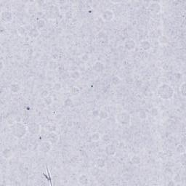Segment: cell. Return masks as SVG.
Instances as JSON below:
<instances>
[{
	"instance_id": "6da1fadb",
	"label": "cell",
	"mask_w": 186,
	"mask_h": 186,
	"mask_svg": "<svg viewBox=\"0 0 186 186\" xmlns=\"http://www.w3.org/2000/svg\"><path fill=\"white\" fill-rule=\"evenodd\" d=\"M28 132V128L23 123L15 122L11 125V133L18 139H22L26 135Z\"/></svg>"
},
{
	"instance_id": "7a4b0ae2",
	"label": "cell",
	"mask_w": 186,
	"mask_h": 186,
	"mask_svg": "<svg viewBox=\"0 0 186 186\" xmlns=\"http://www.w3.org/2000/svg\"><path fill=\"white\" fill-rule=\"evenodd\" d=\"M157 94L161 99L169 100L173 98L174 90L173 87L168 84H162L158 87Z\"/></svg>"
},
{
	"instance_id": "3957f363",
	"label": "cell",
	"mask_w": 186,
	"mask_h": 186,
	"mask_svg": "<svg viewBox=\"0 0 186 186\" xmlns=\"http://www.w3.org/2000/svg\"><path fill=\"white\" fill-rule=\"evenodd\" d=\"M117 123L123 126H129L131 123V116L126 111L120 112L116 116Z\"/></svg>"
},
{
	"instance_id": "277c9868",
	"label": "cell",
	"mask_w": 186,
	"mask_h": 186,
	"mask_svg": "<svg viewBox=\"0 0 186 186\" xmlns=\"http://www.w3.org/2000/svg\"><path fill=\"white\" fill-rule=\"evenodd\" d=\"M28 132L34 135H39L41 132V126L36 122H31L27 125Z\"/></svg>"
},
{
	"instance_id": "5b68a950",
	"label": "cell",
	"mask_w": 186,
	"mask_h": 186,
	"mask_svg": "<svg viewBox=\"0 0 186 186\" xmlns=\"http://www.w3.org/2000/svg\"><path fill=\"white\" fill-rule=\"evenodd\" d=\"M52 145H53L47 140L43 141L39 144V150L40 152H42L43 153H48L52 149Z\"/></svg>"
},
{
	"instance_id": "8992f818",
	"label": "cell",
	"mask_w": 186,
	"mask_h": 186,
	"mask_svg": "<svg viewBox=\"0 0 186 186\" xmlns=\"http://www.w3.org/2000/svg\"><path fill=\"white\" fill-rule=\"evenodd\" d=\"M0 18H1V20L3 22L8 23H10L13 19V15H12V12L10 10H4L1 12Z\"/></svg>"
},
{
	"instance_id": "52a82bcc",
	"label": "cell",
	"mask_w": 186,
	"mask_h": 186,
	"mask_svg": "<svg viewBox=\"0 0 186 186\" xmlns=\"http://www.w3.org/2000/svg\"><path fill=\"white\" fill-rule=\"evenodd\" d=\"M105 153L108 156H114L116 153V147L113 143H108L105 147Z\"/></svg>"
},
{
	"instance_id": "ba28073f",
	"label": "cell",
	"mask_w": 186,
	"mask_h": 186,
	"mask_svg": "<svg viewBox=\"0 0 186 186\" xmlns=\"http://www.w3.org/2000/svg\"><path fill=\"white\" fill-rule=\"evenodd\" d=\"M101 18L104 21L110 22L114 18V13L111 10H106L101 15Z\"/></svg>"
},
{
	"instance_id": "9c48e42d",
	"label": "cell",
	"mask_w": 186,
	"mask_h": 186,
	"mask_svg": "<svg viewBox=\"0 0 186 186\" xmlns=\"http://www.w3.org/2000/svg\"><path fill=\"white\" fill-rule=\"evenodd\" d=\"M148 10L153 13H159L161 10V5L157 2H152L148 7Z\"/></svg>"
},
{
	"instance_id": "30bf717a",
	"label": "cell",
	"mask_w": 186,
	"mask_h": 186,
	"mask_svg": "<svg viewBox=\"0 0 186 186\" xmlns=\"http://www.w3.org/2000/svg\"><path fill=\"white\" fill-rule=\"evenodd\" d=\"M46 140H47V141L50 142L52 145H54L58 142L59 136L58 134H56L55 132H51L48 133V135L46 137Z\"/></svg>"
},
{
	"instance_id": "8fae6325",
	"label": "cell",
	"mask_w": 186,
	"mask_h": 186,
	"mask_svg": "<svg viewBox=\"0 0 186 186\" xmlns=\"http://www.w3.org/2000/svg\"><path fill=\"white\" fill-rule=\"evenodd\" d=\"M124 47L128 51L134 50L135 47H136V42L132 39H127L124 42Z\"/></svg>"
},
{
	"instance_id": "7c38bea8",
	"label": "cell",
	"mask_w": 186,
	"mask_h": 186,
	"mask_svg": "<svg viewBox=\"0 0 186 186\" xmlns=\"http://www.w3.org/2000/svg\"><path fill=\"white\" fill-rule=\"evenodd\" d=\"M104 69H105V66H104V64L103 63H101L100 61H97V62H95V63L94 64V66H93V70L95 71V72H97V73H102V72L104 71Z\"/></svg>"
},
{
	"instance_id": "4fadbf2b",
	"label": "cell",
	"mask_w": 186,
	"mask_h": 186,
	"mask_svg": "<svg viewBox=\"0 0 186 186\" xmlns=\"http://www.w3.org/2000/svg\"><path fill=\"white\" fill-rule=\"evenodd\" d=\"M78 182L81 185H87L90 184V179L86 174H82L78 179Z\"/></svg>"
},
{
	"instance_id": "5bb4252c",
	"label": "cell",
	"mask_w": 186,
	"mask_h": 186,
	"mask_svg": "<svg viewBox=\"0 0 186 186\" xmlns=\"http://www.w3.org/2000/svg\"><path fill=\"white\" fill-rule=\"evenodd\" d=\"M40 35V31L37 28H34L31 29L28 32V36L31 39H36Z\"/></svg>"
},
{
	"instance_id": "9a60e30c",
	"label": "cell",
	"mask_w": 186,
	"mask_h": 186,
	"mask_svg": "<svg viewBox=\"0 0 186 186\" xmlns=\"http://www.w3.org/2000/svg\"><path fill=\"white\" fill-rule=\"evenodd\" d=\"M95 166H97V168L100 169H104L106 166V161L102 158H98L95 161Z\"/></svg>"
},
{
	"instance_id": "2e32d148",
	"label": "cell",
	"mask_w": 186,
	"mask_h": 186,
	"mask_svg": "<svg viewBox=\"0 0 186 186\" xmlns=\"http://www.w3.org/2000/svg\"><path fill=\"white\" fill-rule=\"evenodd\" d=\"M140 47L145 51H148V50H150V48H151V44L148 40H143L140 42Z\"/></svg>"
},
{
	"instance_id": "e0dca14e",
	"label": "cell",
	"mask_w": 186,
	"mask_h": 186,
	"mask_svg": "<svg viewBox=\"0 0 186 186\" xmlns=\"http://www.w3.org/2000/svg\"><path fill=\"white\" fill-rule=\"evenodd\" d=\"M10 91L12 92V93L14 94H16L18 92H19L20 90V86L18 84V83H12L11 85H10Z\"/></svg>"
},
{
	"instance_id": "ac0fdd59",
	"label": "cell",
	"mask_w": 186,
	"mask_h": 186,
	"mask_svg": "<svg viewBox=\"0 0 186 186\" xmlns=\"http://www.w3.org/2000/svg\"><path fill=\"white\" fill-rule=\"evenodd\" d=\"M69 76H70V77L72 79H74L75 81H77V80H79L81 78V74L78 71H74L70 72Z\"/></svg>"
},
{
	"instance_id": "d6986e66",
	"label": "cell",
	"mask_w": 186,
	"mask_h": 186,
	"mask_svg": "<svg viewBox=\"0 0 186 186\" xmlns=\"http://www.w3.org/2000/svg\"><path fill=\"white\" fill-rule=\"evenodd\" d=\"M12 150H10V149H9V148H5L3 151H2V156H3V157L5 158H10L12 156Z\"/></svg>"
},
{
	"instance_id": "ffe728a7",
	"label": "cell",
	"mask_w": 186,
	"mask_h": 186,
	"mask_svg": "<svg viewBox=\"0 0 186 186\" xmlns=\"http://www.w3.org/2000/svg\"><path fill=\"white\" fill-rule=\"evenodd\" d=\"M130 161L132 164H135V165H138V164H140V162H141V158H140V157L139 156H138V155H135V156H133L130 158Z\"/></svg>"
},
{
	"instance_id": "44dd1931",
	"label": "cell",
	"mask_w": 186,
	"mask_h": 186,
	"mask_svg": "<svg viewBox=\"0 0 186 186\" xmlns=\"http://www.w3.org/2000/svg\"><path fill=\"white\" fill-rule=\"evenodd\" d=\"M45 26H46L45 20H43V19H39V20H37V22H36V28H38L39 31L41 29L44 28Z\"/></svg>"
},
{
	"instance_id": "7402d4cb",
	"label": "cell",
	"mask_w": 186,
	"mask_h": 186,
	"mask_svg": "<svg viewBox=\"0 0 186 186\" xmlns=\"http://www.w3.org/2000/svg\"><path fill=\"white\" fill-rule=\"evenodd\" d=\"M100 119H103V120H106V119H108L109 117V114L107 111H104V110H100L99 111V116H98Z\"/></svg>"
},
{
	"instance_id": "603a6c76",
	"label": "cell",
	"mask_w": 186,
	"mask_h": 186,
	"mask_svg": "<svg viewBox=\"0 0 186 186\" xmlns=\"http://www.w3.org/2000/svg\"><path fill=\"white\" fill-rule=\"evenodd\" d=\"M111 82H112V83H113L114 85L117 86V85H119V84L122 83V79H120L119 76H114L112 77V79H111Z\"/></svg>"
},
{
	"instance_id": "cb8c5ba5",
	"label": "cell",
	"mask_w": 186,
	"mask_h": 186,
	"mask_svg": "<svg viewBox=\"0 0 186 186\" xmlns=\"http://www.w3.org/2000/svg\"><path fill=\"white\" fill-rule=\"evenodd\" d=\"M70 92H71V95L74 96H78L81 93L80 89L77 87H72L70 90Z\"/></svg>"
},
{
	"instance_id": "d4e9b609",
	"label": "cell",
	"mask_w": 186,
	"mask_h": 186,
	"mask_svg": "<svg viewBox=\"0 0 186 186\" xmlns=\"http://www.w3.org/2000/svg\"><path fill=\"white\" fill-rule=\"evenodd\" d=\"M45 130L48 131L49 132H55L56 131V126L52 124H47L45 125Z\"/></svg>"
},
{
	"instance_id": "484cf974",
	"label": "cell",
	"mask_w": 186,
	"mask_h": 186,
	"mask_svg": "<svg viewBox=\"0 0 186 186\" xmlns=\"http://www.w3.org/2000/svg\"><path fill=\"white\" fill-rule=\"evenodd\" d=\"M180 95H182V97L185 98L186 97V84L185 82L183 83L180 85Z\"/></svg>"
},
{
	"instance_id": "4316f807",
	"label": "cell",
	"mask_w": 186,
	"mask_h": 186,
	"mask_svg": "<svg viewBox=\"0 0 186 186\" xmlns=\"http://www.w3.org/2000/svg\"><path fill=\"white\" fill-rule=\"evenodd\" d=\"M176 151L179 154H184L185 153V148L182 145H178L176 147Z\"/></svg>"
},
{
	"instance_id": "83f0119b",
	"label": "cell",
	"mask_w": 186,
	"mask_h": 186,
	"mask_svg": "<svg viewBox=\"0 0 186 186\" xmlns=\"http://www.w3.org/2000/svg\"><path fill=\"white\" fill-rule=\"evenodd\" d=\"M63 104L64 106H66V107H71L74 105V102H73V100L70 98H67L66 99L64 100Z\"/></svg>"
},
{
	"instance_id": "f1b7e54d",
	"label": "cell",
	"mask_w": 186,
	"mask_h": 186,
	"mask_svg": "<svg viewBox=\"0 0 186 186\" xmlns=\"http://www.w3.org/2000/svg\"><path fill=\"white\" fill-rule=\"evenodd\" d=\"M91 140L92 141H93V142H98V141H99L100 140V136L99 133H98V132L93 133L91 136Z\"/></svg>"
},
{
	"instance_id": "f546056e",
	"label": "cell",
	"mask_w": 186,
	"mask_h": 186,
	"mask_svg": "<svg viewBox=\"0 0 186 186\" xmlns=\"http://www.w3.org/2000/svg\"><path fill=\"white\" fill-rule=\"evenodd\" d=\"M139 118L141 120H145L147 119V113L146 111L144 110H141L138 114Z\"/></svg>"
},
{
	"instance_id": "4dcf8cb0",
	"label": "cell",
	"mask_w": 186,
	"mask_h": 186,
	"mask_svg": "<svg viewBox=\"0 0 186 186\" xmlns=\"http://www.w3.org/2000/svg\"><path fill=\"white\" fill-rule=\"evenodd\" d=\"M52 89L56 92H59L62 90V84L60 82H55V83L53 84V87Z\"/></svg>"
},
{
	"instance_id": "1f68e13d",
	"label": "cell",
	"mask_w": 186,
	"mask_h": 186,
	"mask_svg": "<svg viewBox=\"0 0 186 186\" xmlns=\"http://www.w3.org/2000/svg\"><path fill=\"white\" fill-rule=\"evenodd\" d=\"M158 42L159 43L161 44H166L169 42V40L167 39V37L165 36H161L159 37L158 39Z\"/></svg>"
},
{
	"instance_id": "d6a6232c",
	"label": "cell",
	"mask_w": 186,
	"mask_h": 186,
	"mask_svg": "<svg viewBox=\"0 0 186 186\" xmlns=\"http://www.w3.org/2000/svg\"><path fill=\"white\" fill-rule=\"evenodd\" d=\"M44 103H45L46 106H50L52 105V103H53V100L50 96H48L47 98H44Z\"/></svg>"
},
{
	"instance_id": "836d02e7",
	"label": "cell",
	"mask_w": 186,
	"mask_h": 186,
	"mask_svg": "<svg viewBox=\"0 0 186 186\" xmlns=\"http://www.w3.org/2000/svg\"><path fill=\"white\" fill-rule=\"evenodd\" d=\"M150 114L153 117H156L158 115V109L157 108H152L150 111Z\"/></svg>"
},
{
	"instance_id": "e575fe53",
	"label": "cell",
	"mask_w": 186,
	"mask_h": 186,
	"mask_svg": "<svg viewBox=\"0 0 186 186\" xmlns=\"http://www.w3.org/2000/svg\"><path fill=\"white\" fill-rule=\"evenodd\" d=\"M58 64H57V63H55V62H54V61H51L50 63V64H49V67H50V69H52V70H55L56 68H58Z\"/></svg>"
},
{
	"instance_id": "d590c367",
	"label": "cell",
	"mask_w": 186,
	"mask_h": 186,
	"mask_svg": "<svg viewBox=\"0 0 186 186\" xmlns=\"http://www.w3.org/2000/svg\"><path fill=\"white\" fill-rule=\"evenodd\" d=\"M40 96H41V97L44 99V98H47L48 96H50V92H49V91L47 90H43V91L41 92Z\"/></svg>"
},
{
	"instance_id": "8d00e7d4",
	"label": "cell",
	"mask_w": 186,
	"mask_h": 186,
	"mask_svg": "<svg viewBox=\"0 0 186 186\" xmlns=\"http://www.w3.org/2000/svg\"><path fill=\"white\" fill-rule=\"evenodd\" d=\"M89 59H90V55L87 54V53H84L82 56V60L84 61V62H87L89 60Z\"/></svg>"
},
{
	"instance_id": "74e56055",
	"label": "cell",
	"mask_w": 186,
	"mask_h": 186,
	"mask_svg": "<svg viewBox=\"0 0 186 186\" xmlns=\"http://www.w3.org/2000/svg\"><path fill=\"white\" fill-rule=\"evenodd\" d=\"M110 140H111V137H110V136H109L108 135H103V140L104 141V142H109V141H110Z\"/></svg>"
},
{
	"instance_id": "f35d334b",
	"label": "cell",
	"mask_w": 186,
	"mask_h": 186,
	"mask_svg": "<svg viewBox=\"0 0 186 186\" xmlns=\"http://www.w3.org/2000/svg\"><path fill=\"white\" fill-rule=\"evenodd\" d=\"M18 32L19 33V34L21 35V36H23L24 34H25V28L23 27H20V28L18 29Z\"/></svg>"
},
{
	"instance_id": "ab89813d",
	"label": "cell",
	"mask_w": 186,
	"mask_h": 186,
	"mask_svg": "<svg viewBox=\"0 0 186 186\" xmlns=\"http://www.w3.org/2000/svg\"><path fill=\"white\" fill-rule=\"evenodd\" d=\"M92 115H93V116H95V117H98V116H99V111L95 110V111H93Z\"/></svg>"
}]
</instances>
